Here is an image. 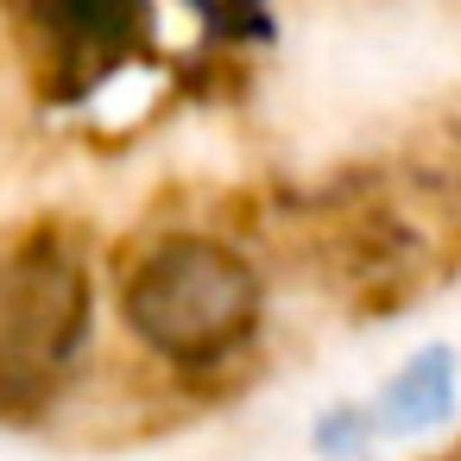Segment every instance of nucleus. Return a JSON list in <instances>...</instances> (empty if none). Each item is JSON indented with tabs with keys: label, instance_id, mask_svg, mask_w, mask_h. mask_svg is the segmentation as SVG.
Here are the masks:
<instances>
[{
	"label": "nucleus",
	"instance_id": "obj_1",
	"mask_svg": "<svg viewBox=\"0 0 461 461\" xmlns=\"http://www.w3.org/2000/svg\"><path fill=\"white\" fill-rule=\"evenodd\" d=\"M259 316V278L215 240L158 247L127 285V322L171 360L228 354Z\"/></svg>",
	"mask_w": 461,
	"mask_h": 461
},
{
	"label": "nucleus",
	"instance_id": "obj_2",
	"mask_svg": "<svg viewBox=\"0 0 461 461\" xmlns=\"http://www.w3.org/2000/svg\"><path fill=\"white\" fill-rule=\"evenodd\" d=\"M32 26L64 64H114L140 32V0H26Z\"/></svg>",
	"mask_w": 461,
	"mask_h": 461
},
{
	"label": "nucleus",
	"instance_id": "obj_3",
	"mask_svg": "<svg viewBox=\"0 0 461 461\" xmlns=\"http://www.w3.org/2000/svg\"><path fill=\"white\" fill-rule=\"evenodd\" d=\"M455 411V354L448 348H423L417 360H404L392 373V385L379 392V429L392 436H411V429H429Z\"/></svg>",
	"mask_w": 461,
	"mask_h": 461
},
{
	"label": "nucleus",
	"instance_id": "obj_4",
	"mask_svg": "<svg viewBox=\"0 0 461 461\" xmlns=\"http://www.w3.org/2000/svg\"><path fill=\"white\" fill-rule=\"evenodd\" d=\"M373 436H379V417L373 411H360V404H335V411H322V423H316V455L322 461H366L373 455Z\"/></svg>",
	"mask_w": 461,
	"mask_h": 461
}]
</instances>
